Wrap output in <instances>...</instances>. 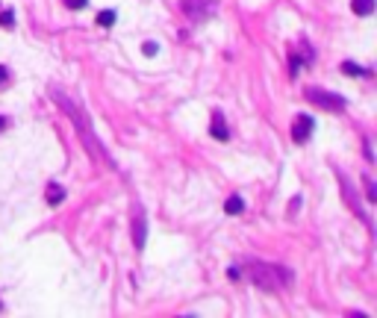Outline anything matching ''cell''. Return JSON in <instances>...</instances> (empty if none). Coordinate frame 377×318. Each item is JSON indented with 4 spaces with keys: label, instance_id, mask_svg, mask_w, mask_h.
Segmentation results:
<instances>
[{
    "label": "cell",
    "instance_id": "obj_1",
    "mask_svg": "<svg viewBox=\"0 0 377 318\" xmlns=\"http://www.w3.org/2000/svg\"><path fill=\"white\" fill-rule=\"evenodd\" d=\"M53 100H56V103L62 106V112H65V115H68L71 121H74V124H77V133H80L82 144H86V147H89L92 153H97L100 159H106V151L100 147V141L94 139L92 127H89V118H86V115H80V109H77V103H71V100H68V97H65L62 92H53ZM106 162H109V159H106ZM109 165H112V162H109Z\"/></svg>",
    "mask_w": 377,
    "mask_h": 318
},
{
    "label": "cell",
    "instance_id": "obj_2",
    "mask_svg": "<svg viewBox=\"0 0 377 318\" xmlns=\"http://www.w3.org/2000/svg\"><path fill=\"white\" fill-rule=\"evenodd\" d=\"M304 97L309 100V103L321 106V109H330V112H345V97H339V94H333V92H324V89H318V86L304 89Z\"/></svg>",
    "mask_w": 377,
    "mask_h": 318
},
{
    "label": "cell",
    "instance_id": "obj_3",
    "mask_svg": "<svg viewBox=\"0 0 377 318\" xmlns=\"http://www.w3.org/2000/svg\"><path fill=\"white\" fill-rule=\"evenodd\" d=\"M283 274H286V271L277 268V265H265V262L254 265V283H257L259 289H265V292H277V289H280Z\"/></svg>",
    "mask_w": 377,
    "mask_h": 318
},
{
    "label": "cell",
    "instance_id": "obj_4",
    "mask_svg": "<svg viewBox=\"0 0 377 318\" xmlns=\"http://www.w3.org/2000/svg\"><path fill=\"white\" fill-rule=\"evenodd\" d=\"M215 6H218L215 0H183V12H186L188 18H195V21H200V18L212 15V9H215Z\"/></svg>",
    "mask_w": 377,
    "mask_h": 318
},
{
    "label": "cell",
    "instance_id": "obj_5",
    "mask_svg": "<svg viewBox=\"0 0 377 318\" xmlns=\"http://www.w3.org/2000/svg\"><path fill=\"white\" fill-rule=\"evenodd\" d=\"M312 130H316V121L309 115H298L292 124V141H298V144H304L309 136H312Z\"/></svg>",
    "mask_w": 377,
    "mask_h": 318
},
{
    "label": "cell",
    "instance_id": "obj_6",
    "mask_svg": "<svg viewBox=\"0 0 377 318\" xmlns=\"http://www.w3.org/2000/svg\"><path fill=\"white\" fill-rule=\"evenodd\" d=\"M144 239H148V227H144V212H133V245H136V250H141L144 247Z\"/></svg>",
    "mask_w": 377,
    "mask_h": 318
},
{
    "label": "cell",
    "instance_id": "obj_7",
    "mask_svg": "<svg viewBox=\"0 0 377 318\" xmlns=\"http://www.w3.org/2000/svg\"><path fill=\"white\" fill-rule=\"evenodd\" d=\"M210 133H212V136H215L218 141H227V139H230V130H227V124H224V115H221V112H212Z\"/></svg>",
    "mask_w": 377,
    "mask_h": 318
},
{
    "label": "cell",
    "instance_id": "obj_8",
    "mask_svg": "<svg viewBox=\"0 0 377 318\" xmlns=\"http://www.w3.org/2000/svg\"><path fill=\"white\" fill-rule=\"evenodd\" d=\"M65 200V188L59 186V183H47V203L50 206H59Z\"/></svg>",
    "mask_w": 377,
    "mask_h": 318
},
{
    "label": "cell",
    "instance_id": "obj_9",
    "mask_svg": "<svg viewBox=\"0 0 377 318\" xmlns=\"http://www.w3.org/2000/svg\"><path fill=\"white\" fill-rule=\"evenodd\" d=\"M351 9H353V15L365 18V15L374 12V0H351Z\"/></svg>",
    "mask_w": 377,
    "mask_h": 318
},
{
    "label": "cell",
    "instance_id": "obj_10",
    "mask_svg": "<svg viewBox=\"0 0 377 318\" xmlns=\"http://www.w3.org/2000/svg\"><path fill=\"white\" fill-rule=\"evenodd\" d=\"M242 209H245V200L239 198V195L227 198V203H224V212H227V215H239Z\"/></svg>",
    "mask_w": 377,
    "mask_h": 318
},
{
    "label": "cell",
    "instance_id": "obj_11",
    "mask_svg": "<svg viewBox=\"0 0 377 318\" xmlns=\"http://www.w3.org/2000/svg\"><path fill=\"white\" fill-rule=\"evenodd\" d=\"M342 74H348V77H363L368 71L360 68V65H353V62H342Z\"/></svg>",
    "mask_w": 377,
    "mask_h": 318
},
{
    "label": "cell",
    "instance_id": "obj_12",
    "mask_svg": "<svg viewBox=\"0 0 377 318\" xmlns=\"http://www.w3.org/2000/svg\"><path fill=\"white\" fill-rule=\"evenodd\" d=\"M115 12L112 9H103V12H97V24H100V27H112V24H115Z\"/></svg>",
    "mask_w": 377,
    "mask_h": 318
},
{
    "label": "cell",
    "instance_id": "obj_13",
    "mask_svg": "<svg viewBox=\"0 0 377 318\" xmlns=\"http://www.w3.org/2000/svg\"><path fill=\"white\" fill-rule=\"evenodd\" d=\"M0 24H3V27H12V24H15V12L3 9V12H0Z\"/></svg>",
    "mask_w": 377,
    "mask_h": 318
},
{
    "label": "cell",
    "instance_id": "obj_14",
    "mask_svg": "<svg viewBox=\"0 0 377 318\" xmlns=\"http://www.w3.org/2000/svg\"><path fill=\"white\" fill-rule=\"evenodd\" d=\"M141 50H144V56H156V53H159V45H156V41H144Z\"/></svg>",
    "mask_w": 377,
    "mask_h": 318
},
{
    "label": "cell",
    "instance_id": "obj_15",
    "mask_svg": "<svg viewBox=\"0 0 377 318\" xmlns=\"http://www.w3.org/2000/svg\"><path fill=\"white\" fill-rule=\"evenodd\" d=\"M86 3H89V0H65L68 9H86Z\"/></svg>",
    "mask_w": 377,
    "mask_h": 318
},
{
    "label": "cell",
    "instance_id": "obj_16",
    "mask_svg": "<svg viewBox=\"0 0 377 318\" xmlns=\"http://www.w3.org/2000/svg\"><path fill=\"white\" fill-rule=\"evenodd\" d=\"M289 62H292V65H289V74H292V77H295V74L301 71V59H298V56H292V59H289Z\"/></svg>",
    "mask_w": 377,
    "mask_h": 318
},
{
    "label": "cell",
    "instance_id": "obj_17",
    "mask_svg": "<svg viewBox=\"0 0 377 318\" xmlns=\"http://www.w3.org/2000/svg\"><path fill=\"white\" fill-rule=\"evenodd\" d=\"M365 186H368V200H377V188H374V183H371V180H365Z\"/></svg>",
    "mask_w": 377,
    "mask_h": 318
},
{
    "label": "cell",
    "instance_id": "obj_18",
    "mask_svg": "<svg viewBox=\"0 0 377 318\" xmlns=\"http://www.w3.org/2000/svg\"><path fill=\"white\" fill-rule=\"evenodd\" d=\"M227 277H230V280H239V277H242V271H239V268H230V271H227Z\"/></svg>",
    "mask_w": 377,
    "mask_h": 318
},
{
    "label": "cell",
    "instance_id": "obj_19",
    "mask_svg": "<svg viewBox=\"0 0 377 318\" xmlns=\"http://www.w3.org/2000/svg\"><path fill=\"white\" fill-rule=\"evenodd\" d=\"M6 80H9V71H6V68H0V86H3Z\"/></svg>",
    "mask_w": 377,
    "mask_h": 318
},
{
    "label": "cell",
    "instance_id": "obj_20",
    "mask_svg": "<svg viewBox=\"0 0 377 318\" xmlns=\"http://www.w3.org/2000/svg\"><path fill=\"white\" fill-rule=\"evenodd\" d=\"M6 124H9V121H6V118H0V130L6 127Z\"/></svg>",
    "mask_w": 377,
    "mask_h": 318
}]
</instances>
